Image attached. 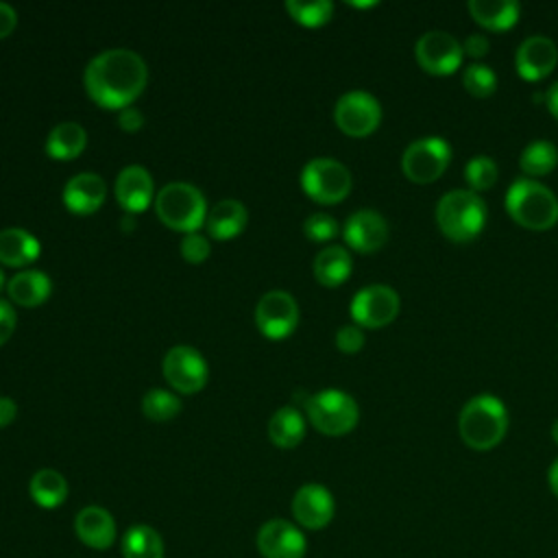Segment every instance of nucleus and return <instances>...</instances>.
<instances>
[{
    "label": "nucleus",
    "instance_id": "f257e3e1",
    "mask_svg": "<svg viewBox=\"0 0 558 558\" xmlns=\"http://www.w3.org/2000/svg\"><path fill=\"white\" fill-rule=\"evenodd\" d=\"M89 98L105 109H124L144 92L148 68L144 59L129 48H109L98 52L83 74Z\"/></svg>",
    "mask_w": 558,
    "mask_h": 558
},
{
    "label": "nucleus",
    "instance_id": "f03ea898",
    "mask_svg": "<svg viewBox=\"0 0 558 558\" xmlns=\"http://www.w3.org/2000/svg\"><path fill=\"white\" fill-rule=\"evenodd\" d=\"M458 427L469 447L477 451L490 449L508 429V410L495 395H477L462 405Z\"/></svg>",
    "mask_w": 558,
    "mask_h": 558
},
{
    "label": "nucleus",
    "instance_id": "7ed1b4c3",
    "mask_svg": "<svg viewBox=\"0 0 558 558\" xmlns=\"http://www.w3.org/2000/svg\"><path fill=\"white\" fill-rule=\"evenodd\" d=\"M155 211L168 229L194 233L205 225L209 209L203 192L196 185L172 181L157 192Z\"/></svg>",
    "mask_w": 558,
    "mask_h": 558
},
{
    "label": "nucleus",
    "instance_id": "20e7f679",
    "mask_svg": "<svg viewBox=\"0 0 558 558\" xmlns=\"http://www.w3.org/2000/svg\"><path fill=\"white\" fill-rule=\"evenodd\" d=\"M436 222L447 238L469 242L486 222V205L473 190H449L436 205Z\"/></svg>",
    "mask_w": 558,
    "mask_h": 558
},
{
    "label": "nucleus",
    "instance_id": "39448f33",
    "mask_svg": "<svg viewBox=\"0 0 558 558\" xmlns=\"http://www.w3.org/2000/svg\"><path fill=\"white\" fill-rule=\"evenodd\" d=\"M506 209L527 229H549L558 220L556 194L536 179H517L506 192Z\"/></svg>",
    "mask_w": 558,
    "mask_h": 558
},
{
    "label": "nucleus",
    "instance_id": "423d86ee",
    "mask_svg": "<svg viewBox=\"0 0 558 558\" xmlns=\"http://www.w3.org/2000/svg\"><path fill=\"white\" fill-rule=\"evenodd\" d=\"M305 412L310 423L325 436L349 434L360 418V408L355 399L336 388L320 390L307 397Z\"/></svg>",
    "mask_w": 558,
    "mask_h": 558
},
{
    "label": "nucleus",
    "instance_id": "0eeeda50",
    "mask_svg": "<svg viewBox=\"0 0 558 558\" xmlns=\"http://www.w3.org/2000/svg\"><path fill=\"white\" fill-rule=\"evenodd\" d=\"M351 172L331 157H314L301 170V187L316 203L331 205L351 192Z\"/></svg>",
    "mask_w": 558,
    "mask_h": 558
},
{
    "label": "nucleus",
    "instance_id": "6e6552de",
    "mask_svg": "<svg viewBox=\"0 0 558 558\" xmlns=\"http://www.w3.org/2000/svg\"><path fill=\"white\" fill-rule=\"evenodd\" d=\"M255 325L268 340H283L299 325V305L286 290H268L255 305Z\"/></svg>",
    "mask_w": 558,
    "mask_h": 558
},
{
    "label": "nucleus",
    "instance_id": "1a4fd4ad",
    "mask_svg": "<svg viewBox=\"0 0 558 558\" xmlns=\"http://www.w3.org/2000/svg\"><path fill=\"white\" fill-rule=\"evenodd\" d=\"M161 373L166 381L183 395H194L203 390L209 377L205 357L190 344H174L172 349H168L161 362Z\"/></svg>",
    "mask_w": 558,
    "mask_h": 558
},
{
    "label": "nucleus",
    "instance_id": "9d476101",
    "mask_svg": "<svg viewBox=\"0 0 558 558\" xmlns=\"http://www.w3.org/2000/svg\"><path fill=\"white\" fill-rule=\"evenodd\" d=\"M451 157V146L438 135H427L410 142L401 157L403 172L418 183L434 181L442 174Z\"/></svg>",
    "mask_w": 558,
    "mask_h": 558
},
{
    "label": "nucleus",
    "instance_id": "9b49d317",
    "mask_svg": "<svg viewBox=\"0 0 558 558\" xmlns=\"http://www.w3.org/2000/svg\"><path fill=\"white\" fill-rule=\"evenodd\" d=\"M333 120L340 131L353 137L368 135L377 129L381 120V107L379 100L364 92V89H351L342 94L333 107Z\"/></svg>",
    "mask_w": 558,
    "mask_h": 558
},
{
    "label": "nucleus",
    "instance_id": "f8f14e48",
    "mask_svg": "<svg viewBox=\"0 0 558 558\" xmlns=\"http://www.w3.org/2000/svg\"><path fill=\"white\" fill-rule=\"evenodd\" d=\"M399 312V294L386 283H373L355 292L351 316L360 327H384Z\"/></svg>",
    "mask_w": 558,
    "mask_h": 558
},
{
    "label": "nucleus",
    "instance_id": "ddd939ff",
    "mask_svg": "<svg viewBox=\"0 0 558 558\" xmlns=\"http://www.w3.org/2000/svg\"><path fill=\"white\" fill-rule=\"evenodd\" d=\"M416 61L432 74H449L462 63V44L447 31H427L416 39Z\"/></svg>",
    "mask_w": 558,
    "mask_h": 558
},
{
    "label": "nucleus",
    "instance_id": "4468645a",
    "mask_svg": "<svg viewBox=\"0 0 558 558\" xmlns=\"http://www.w3.org/2000/svg\"><path fill=\"white\" fill-rule=\"evenodd\" d=\"M257 549L264 558H303L307 541L294 523L270 519L257 532Z\"/></svg>",
    "mask_w": 558,
    "mask_h": 558
},
{
    "label": "nucleus",
    "instance_id": "2eb2a0df",
    "mask_svg": "<svg viewBox=\"0 0 558 558\" xmlns=\"http://www.w3.org/2000/svg\"><path fill=\"white\" fill-rule=\"evenodd\" d=\"M336 512L331 493L323 484H303L292 497V514L305 530L325 527Z\"/></svg>",
    "mask_w": 558,
    "mask_h": 558
},
{
    "label": "nucleus",
    "instance_id": "dca6fc26",
    "mask_svg": "<svg viewBox=\"0 0 558 558\" xmlns=\"http://www.w3.org/2000/svg\"><path fill=\"white\" fill-rule=\"evenodd\" d=\"M342 235L351 248L360 253H373L386 244L388 222L375 209H357L347 218Z\"/></svg>",
    "mask_w": 558,
    "mask_h": 558
},
{
    "label": "nucleus",
    "instance_id": "f3484780",
    "mask_svg": "<svg viewBox=\"0 0 558 558\" xmlns=\"http://www.w3.org/2000/svg\"><path fill=\"white\" fill-rule=\"evenodd\" d=\"M153 177L140 163L124 166L116 177V198L126 214L144 211L153 203Z\"/></svg>",
    "mask_w": 558,
    "mask_h": 558
},
{
    "label": "nucleus",
    "instance_id": "a211bd4d",
    "mask_svg": "<svg viewBox=\"0 0 558 558\" xmlns=\"http://www.w3.org/2000/svg\"><path fill=\"white\" fill-rule=\"evenodd\" d=\"M558 48L547 35H530L517 48V70L523 78L536 81L554 70Z\"/></svg>",
    "mask_w": 558,
    "mask_h": 558
},
{
    "label": "nucleus",
    "instance_id": "6ab92c4d",
    "mask_svg": "<svg viewBox=\"0 0 558 558\" xmlns=\"http://www.w3.org/2000/svg\"><path fill=\"white\" fill-rule=\"evenodd\" d=\"M107 185L96 172H78L63 187V203L72 214L89 216L98 211L105 203Z\"/></svg>",
    "mask_w": 558,
    "mask_h": 558
},
{
    "label": "nucleus",
    "instance_id": "aec40b11",
    "mask_svg": "<svg viewBox=\"0 0 558 558\" xmlns=\"http://www.w3.org/2000/svg\"><path fill=\"white\" fill-rule=\"evenodd\" d=\"M78 541L92 549H109L116 541V521L109 510L100 506H85L74 519Z\"/></svg>",
    "mask_w": 558,
    "mask_h": 558
},
{
    "label": "nucleus",
    "instance_id": "412c9836",
    "mask_svg": "<svg viewBox=\"0 0 558 558\" xmlns=\"http://www.w3.org/2000/svg\"><path fill=\"white\" fill-rule=\"evenodd\" d=\"M7 294L13 303L24 307H37L52 294V281L44 270L26 268L13 275L7 283Z\"/></svg>",
    "mask_w": 558,
    "mask_h": 558
},
{
    "label": "nucleus",
    "instance_id": "4be33fe9",
    "mask_svg": "<svg viewBox=\"0 0 558 558\" xmlns=\"http://www.w3.org/2000/svg\"><path fill=\"white\" fill-rule=\"evenodd\" d=\"M246 222H248L246 207L235 198H222L207 211L205 227L211 238L231 240L244 231Z\"/></svg>",
    "mask_w": 558,
    "mask_h": 558
},
{
    "label": "nucleus",
    "instance_id": "5701e85b",
    "mask_svg": "<svg viewBox=\"0 0 558 558\" xmlns=\"http://www.w3.org/2000/svg\"><path fill=\"white\" fill-rule=\"evenodd\" d=\"M39 240L20 227H7L0 231V262L11 268L28 266L39 257Z\"/></svg>",
    "mask_w": 558,
    "mask_h": 558
},
{
    "label": "nucleus",
    "instance_id": "b1692460",
    "mask_svg": "<svg viewBox=\"0 0 558 558\" xmlns=\"http://www.w3.org/2000/svg\"><path fill=\"white\" fill-rule=\"evenodd\" d=\"M351 270H353V259L344 246L329 244V246L320 248L314 257V277L323 286L333 288V286L344 283L349 279Z\"/></svg>",
    "mask_w": 558,
    "mask_h": 558
},
{
    "label": "nucleus",
    "instance_id": "393cba45",
    "mask_svg": "<svg viewBox=\"0 0 558 558\" xmlns=\"http://www.w3.org/2000/svg\"><path fill=\"white\" fill-rule=\"evenodd\" d=\"M305 436V418L294 405L279 408L268 421V438L279 449L296 447Z\"/></svg>",
    "mask_w": 558,
    "mask_h": 558
},
{
    "label": "nucleus",
    "instance_id": "a878e982",
    "mask_svg": "<svg viewBox=\"0 0 558 558\" xmlns=\"http://www.w3.org/2000/svg\"><path fill=\"white\" fill-rule=\"evenodd\" d=\"M87 133L78 122H59L46 137V153L52 159L70 161L83 153Z\"/></svg>",
    "mask_w": 558,
    "mask_h": 558
},
{
    "label": "nucleus",
    "instance_id": "bb28decb",
    "mask_svg": "<svg viewBox=\"0 0 558 558\" xmlns=\"http://www.w3.org/2000/svg\"><path fill=\"white\" fill-rule=\"evenodd\" d=\"M28 493L39 508H57L68 497V482L54 469H39L28 482Z\"/></svg>",
    "mask_w": 558,
    "mask_h": 558
},
{
    "label": "nucleus",
    "instance_id": "cd10ccee",
    "mask_svg": "<svg viewBox=\"0 0 558 558\" xmlns=\"http://www.w3.org/2000/svg\"><path fill=\"white\" fill-rule=\"evenodd\" d=\"M471 15L495 31L510 28L519 17V2L517 0H469Z\"/></svg>",
    "mask_w": 558,
    "mask_h": 558
},
{
    "label": "nucleus",
    "instance_id": "c85d7f7f",
    "mask_svg": "<svg viewBox=\"0 0 558 558\" xmlns=\"http://www.w3.org/2000/svg\"><path fill=\"white\" fill-rule=\"evenodd\" d=\"M124 558H163V541L150 525H133L122 538Z\"/></svg>",
    "mask_w": 558,
    "mask_h": 558
},
{
    "label": "nucleus",
    "instance_id": "c756f323",
    "mask_svg": "<svg viewBox=\"0 0 558 558\" xmlns=\"http://www.w3.org/2000/svg\"><path fill=\"white\" fill-rule=\"evenodd\" d=\"M519 163L532 177L545 174L558 163V148L547 140H534L523 148Z\"/></svg>",
    "mask_w": 558,
    "mask_h": 558
},
{
    "label": "nucleus",
    "instance_id": "7c9ffc66",
    "mask_svg": "<svg viewBox=\"0 0 558 558\" xmlns=\"http://www.w3.org/2000/svg\"><path fill=\"white\" fill-rule=\"evenodd\" d=\"M142 412L146 418L163 423L181 412V401L177 395L163 388H153L142 397Z\"/></svg>",
    "mask_w": 558,
    "mask_h": 558
},
{
    "label": "nucleus",
    "instance_id": "2f4dec72",
    "mask_svg": "<svg viewBox=\"0 0 558 558\" xmlns=\"http://www.w3.org/2000/svg\"><path fill=\"white\" fill-rule=\"evenodd\" d=\"M286 11L303 26H320L325 22L331 20L333 15V2L329 0H312V2H303V0H288L286 2Z\"/></svg>",
    "mask_w": 558,
    "mask_h": 558
},
{
    "label": "nucleus",
    "instance_id": "473e14b6",
    "mask_svg": "<svg viewBox=\"0 0 558 558\" xmlns=\"http://www.w3.org/2000/svg\"><path fill=\"white\" fill-rule=\"evenodd\" d=\"M462 83L473 96H488L497 87V74L486 63H469L464 68Z\"/></svg>",
    "mask_w": 558,
    "mask_h": 558
},
{
    "label": "nucleus",
    "instance_id": "72a5a7b5",
    "mask_svg": "<svg viewBox=\"0 0 558 558\" xmlns=\"http://www.w3.org/2000/svg\"><path fill=\"white\" fill-rule=\"evenodd\" d=\"M464 177L473 190H486L497 181V163L488 155H475L466 161Z\"/></svg>",
    "mask_w": 558,
    "mask_h": 558
},
{
    "label": "nucleus",
    "instance_id": "f704fd0d",
    "mask_svg": "<svg viewBox=\"0 0 558 558\" xmlns=\"http://www.w3.org/2000/svg\"><path fill=\"white\" fill-rule=\"evenodd\" d=\"M338 231H340L338 220L325 211H316V214L307 216L303 222V233L314 242H327V240L336 238Z\"/></svg>",
    "mask_w": 558,
    "mask_h": 558
},
{
    "label": "nucleus",
    "instance_id": "c9c22d12",
    "mask_svg": "<svg viewBox=\"0 0 558 558\" xmlns=\"http://www.w3.org/2000/svg\"><path fill=\"white\" fill-rule=\"evenodd\" d=\"M211 253V244L205 235H201L198 231L194 233H185L181 240V255L185 262L190 264H203Z\"/></svg>",
    "mask_w": 558,
    "mask_h": 558
},
{
    "label": "nucleus",
    "instance_id": "e433bc0d",
    "mask_svg": "<svg viewBox=\"0 0 558 558\" xmlns=\"http://www.w3.org/2000/svg\"><path fill=\"white\" fill-rule=\"evenodd\" d=\"M364 344V331L360 325H342L336 331V347L342 353H357Z\"/></svg>",
    "mask_w": 558,
    "mask_h": 558
},
{
    "label": "nucleus",
    "instance_id": "4c0bfd02",
    "mask_svg": "<svg viewBox=\"0 0 558 558\" xmlns=\"http://www.w3.org/2000/svg\"><path fill=\"white\" fill-rule=\"evenodd\" d=\"M15 323H17V316H15L13 305L9 301L0 299V347L13 336Z\"/></svg>",
    "mask_w": 558,
    "mask_h": 558
},
{
    "label": "nucleus",
    "instance_id": "58836bf2",
    "mask_svg": "<svg viewBox=\"0 0 558 558\" xmlns=\"http://www.w3.org/2000/svg\"><path fill=\"white\" fill-rule=\"evenodd\" d=\"M488 48H490V41H488V37L482 35V33H471V35H466V39H464V44H462V50H464L466 54H471V57H484V54L488 52Z\"/></svg>",
    "mask_w": 558,
    "mask_h": 558
},
{
    "label": "nucleus",
    "instance_id": "ea45409f",
    "mask_svg": "<svg viewBox=\"0 0 558 558\" xmlns=\"http://www.w3.org/2000/svg\"><path fill=\"white\" fill-rule=\"evenodd\" d=\"M118 124H120L124 131H137V129L144 124V116H142V111H140L135 105H129V107L120 109V113H118Z\"/></svg>",
    "mask_w": 558,
    "mask_h": 558
},
{
    "label": "nucleus",
    "instance_id": "a19ab883",
    "mask_svg": "<svg viewBox=\"0 0 558 558\" xmlns=\"http://www.w3.org/2000/svg\"><path fill=\"white\" fill-rule=\"evenodd\" d=\"M17 24V13L11 4L0 2V39L9 37Z\"/></svg>",
    "mask_w": 558,
    "mask_h": 558
},
{
    "label": "nucleus",
    "instance_id": "79ce46f5",
    "mask_svg": "<svg viewBox=\"0 0 558 558\" xmlns=\"http://www.w3.org/2000/svg\"><path fill=\"white\" fill-rule=\"evenodd\" d=\"M17 405L11 397H0V427H7L15 421Z\"/></svg>",
    "mask_w": 558,
    "mask_h": 558
},
{
    "label": "nucleus",
    "instance_id": "37998d69",
    "mask_svg": "<svg viewBox=\"0 0 558 558\" xmlns=\"http://www.w3.org/2000/svg\"><path fill=\"white\" fill-rule=\"evenodd\" d=\"M545 100H547L549 111L558 118V81H556V83H551V87H549V89H547V94H545Z\"/></svg>",
    "mask_w": 558,
    "mask_h": 558
},
{
    "label": "nucleus",
    "instance_id": "c03bdc74",
    "mask_svg": "<svg viewBox=\"0 0 558 558\" xmlns=\"http://www.w3.org/2000/svg\"><path fill=\"white\" fill-rule=\"evenodd\" d=\"M547 480H549V486H551L554 495L558 497V458L551 462V466H549V473H547Z\"/></svg>",
    "mask_w": 558,
    "mask_h": 558
},
{
    "label": "nucleus",
    "instance_id": "a18cd8bd",
    "mask_svg": "<svg viewBox=\"0 0 558 558\" xmlns=\"http://www.w3.org/2000/svg\"><path fill=\"white\" fill-rule=\"evenodd\" d=\"M551 436H554V440L558 442V418L551 423Z\"/></svg>",
    "mask_w": 558,
    "mask_h": 558
},
{
    "label": "nucleus",
    "instance_id": "49530a36",
    "mask_svg": "<svg viewBox=\"0 0 558 558\" xmlns=\"http://www.w3.org/2000/svg\"><path fill=\"white\" fill-rule=\"evenodd\" d=\"M2 288H7V277H4V272H2V268H0V290Z\"/></svg>",
    "mask_w": 558,
    "mask_h": 558
}]
</instances>
